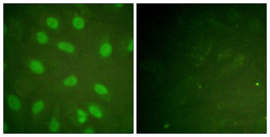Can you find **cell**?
Instances as JSON below:
<instances>
[{"label": "cell", "instance_id": "obj_13", "mask_svg": "<svg viewBox=\"0 0 270 137\" xmlns=\"http://www.w3.org/2000/svg\"><path fill=\"white\" fill-rule=\"evenodd\" d=\"M133 49H134V41L133 40H132L128 46V50L131 52L133 51Z\"/></svg>", "mask_w": 270, "mask_h": 137}, {"label": "cell", "instance_id": "obj_14", "mask_svg": "<svg viewBox=\"0 0 270 137\" xmlns=\"http://www.w3.org/2000/svg\"><path fill=\"white\" fill-rule=\"evenodd\" d=\"M3 29H4V30H3L4 31V33H5L6 32V26H5V24H4Z\"/></svg>", "mask_w": 270, "mask_h": 137}, {"label": "cell", "instance_id": "obj_12", "mask_svg": "<svg viewBox=\"0 0 270 137\" xmlns=\"http://www.w3.org/2000/svg\"><path fill=\"white\" fill-rule=\"evenodd\" d=\"M60 125L57 120L55 118H52L50 125V130L52 132H56L59 129Z\"/></svg>", "mask_w": 270, "mask_h": 137}, {"label": "cell", "instance_id": "obj_10", "mask_svg": "<svg viewBox=\"0 0 270 137\" xmlns=\"http://www.w3.org/2000/svg\"><path fill=\"white\" fill-rule=\"evenodd\" d=\"M37 39L39 43L42 44H45L48 41V37L43 32H39L37 34Z\"/></svg>", "mask_w": 270, "mask_h": 137}, {"label": "cell", "instance_id": "obj_8", "mask_svg": "<svg viewBox=\"0 0 270 137\" xmlns=\"http://www.w3.org/2000/svg\"><path fill=\"white\" fill-rule=\"evenodd\" d=\"M73 25L78 29H82L84 27V21L80 17H76L73 19Z\"/></svg>", "mask_w": 270, "mask_h": 137}, {"label": "cell", "instance_id": "obj_3", "mask_svg": "<svg viewBox=\"0 0 270 137\" xmlns=\"http://www.w3.org/2000/svg\"><path fill=\"white\" fill-rule=\"evenodd\" d=\"M112 52V45L108 43H104L100 48V54L102 57H108L111 54Z\"/></svg>", "mask_w": 270, "mask_h": 137}, {"label": "cell", "instance_id": "obj_15", "mask_svg": "<svg viewBox=\"0 0 270 137\" xmlns=\"http://www.w3.org/2000/svg\"><path fill=\"white\" fill-rule=\"evenodd\" d=\"M122 5V3H117V4H116V5L117 6H121V5Z\"/></svg>", "mask_w": 270, "mask_h": 137}, {"label": "cell", "instance_id": "obj_2", "mask_svg": "<svg viewBox=\"0 0 270 137\" xmlns=\"http://www.w3.org/2000/svg\"><path fill=\"white\" fill-rule=\"evenodd\" d=\"M29 66L31 70L35 73L41 74L44 71V67L42 64L38 60H32L30 62Z\"/></svg>", "mask_w": 270, "mask_h": 137}, {"label": "cell", "instance_id": "obj_6", "mask_svg": "<svg viewBox=\"0 0 270 137\" xmlns=\"http://www.w3.org/2000/svg\"><path fill=\"white\" fill-rule=\"evenodd\" d=\"M94 90L99 94H105L108 93V89L103 85L96 84L94 86Z\"/></svg>", "mask_w": 270, "mask_h": 137}, {"label": "cell", "instance_id": "obj_5", "mask_svg": "<svg viewBox=\"0 0 270 137\" xmlns=\"http://www.w3.org/2000/svg\"><path fill=\"white\" fill-rule=\"evenodd\" d=\"M44 107V103L43 101H38L33 104L32 111L33 114H37L43 109Z\"/></svg>", "mask_w": 270, "mask_h": 137}, {"label": "cell", "instance_id": "obj_4", "mask_svg": "<svg viewBox=\"0 0 270 137\" xmlns=\"http://www.w3.org/2000/svg\"><path fill=\"white\" fill-rule=\"evenodd\" d=\"M59 49L62 51H65L68 53H74L75 51V47L70 43L66 42H60L58 44Z\"/></svg>", "mask_w": 270, "mask_h": 137}, {"label": "cell", "instance_id": "obj_1", "mask_svg": "<svg viewBox=\"0 0 270 137\" xmlns=\"http://www.w3.org/2000/svg\"><path fill=\"white\" fill-rule=\"evenodd\" d=\"M7 101L8 105L11 109L14 111H17L19 110L21 108L20 101L16 96L13 95H11L8 97Z\"/></svg>", "mask_w": 270, "mask_h": 137}, {"label": "cell", "instance_id": "obj_7", "mask_svg": "<svg viewBox=\"0 0 270 137\" xmlns=\"http://www.w3.org/2000/svg\"><path fill=\"white\" fill-rule=\"evenodd\" d=\"M90 113L96 118H101L102 117V113L98 108L94 106H91L88 108Z\"/></svg>", "mask_w": 270, "mask_h": 137}, {"label": "cell", "instance_id": "obj_11", "mask_svg": "<svg viewBox=\"0 0 270 137\" xmlns=\"http://www.w3.org/2000/svg\"><path fill=\"white\" fill-rule=\"evenodd\" d=\"M78 82V79L75 76H68L64 80V84L66 86H74Z\"/></svg>", "mask_w": 270, "mask_h": 137}, {"label": "cell", "instance_id": "obj_9", "mask_svg": "<svg viewBox=\"0 0 270 137\" xmlns=\"http://www.w3.org/2000/svg\"><path fill=\"white\" fill-rule=\"evenodd\" d=\"M46 23L50 27L56 29L59 26V22L56 19L53 17H49L46 19Z\"/></svg>", "mask_w": 270, "mask_h": 137}]
</instances>
